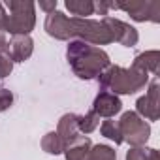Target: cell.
<instances>
[{"label":"cell","mask_w":160,"mask_h":160,"mask_svg":"<svg viewBox=\"0 0 160 160\" xmlns=\"http://www.w3.org/2000/svg\"><path fill=\"white\" fill-rule=\"evenodd\" d=\"M66 58L79 79H94L111 64L109 55L102 47H94L79 40H72L68 43Z\"/></svg>","instance_id":"6da1fadb"},{"label":"cell","mask_w":160,"mask_h":160,"mask_svg":"<svg viewBox=\"0 0 160 160\" xmlns=\"http://www.w3.org/2000/svg\"><path fill=\"white\" fill-rule=\"evenodd\" d=\"M100 91H108L111 94H134L149 85V73L136 68H122L109 64L98 77Z\"/></svg>","instance_id":"7a4b0ae2"},{"label":"cell","mask_w":160,"mask_h":160,"mask_svg":"<svg viewBox=\"0 0 160 160\" xmlns=\"http://www.w3.org/2000/svg\"><path fill=\"white\" fill-rule=\"evenodd\" d=\"M4 6L10 12L4 32L12 36H28L36 27V4L32 0H8Z\"/></svg>","instance_id":"3957f363"},{"label":"cell","mask_w":160,"mask_h":160,"mask_svg":"<svg viewBox=\"0 0 160 160\" xmlns=\"http://www.w3.org/2000/svg\"><path fill=\"white\" fill-rule=\"evenodd\" d=\"M72 21V36L73 40L85 42L89 45H108L113 43V38L108 30V27L96 19H79V17H70Z\"/></svg>","instance_id":"277c9868"},{"label":"cell","mask_w":160,"mask_h":160,"mask_svg":"<svg viewBox=\"0 0 160 160\" xmlns=\"http://www.w3.org/2000/svg\"><path fill=\"white\" fill-rule=\"evenodd\" d=\"M117 128L121 132L122 141L130 147H145L151 138V126L145 119H141L136 111H124L117 121Z\"/></svg>","instance_id":"5b68a950"},{"label":"cell","mask_w":160,"mask_h":160,"mask_svg":"<svg viewBox=\"0 0 160 160\" xmlns=\"http://www.w3.org/2000/svg\"><path fill=\"white\" fill-rule=\"evenodd\" d=\"M117 10H122L130 15V19L138 23H158L160 21V2L158 0H128V2H117Z\"/></svg>","instance_id":"8992f818"},{"label":"cell","mask_w":160,"mask_h":160,"mask_svg":"<svg viewBox=\"0 0 160 160\" xmlns=\"http://www.w3.org/2000/svg\"><path fill=\"white\" fill-rule=\"evenodd\" d=\"M147 94L139 96L136 102V113L145 121H158L160 117V83L158 77H152L147 85Z\"/></svg>","instance_id":"52a82bcc"},{"label":"cell","mask_w":160,"mask_h":160,"mask_svg":"<svg viewBox=\"0 0 160 160\" xmlns=\"http://www.w3.org/2000/svg\"><path fill=\"white\" fill-rule=\"evenodd\" d=\"M102 23L108 27L113 42H117V43H121L124 47H134L139 42V34H138V30L132 25H128V23H124L121 19L109 17V15L108 17H102Z\"/></svg>","instance_id":"ba28073f"},{"label":"cell","mask_w":160,"mask_h":160,"mask_svg":"<svg viewBox=\"0 0 160 160\" xmlns=\"http://www.w3.org/2000/svg\"><path fill=\"white\" fill-rule=\"evenodd\" d=\"M43 28L45 32L55 38V40H60V42H66V40H72V21L66 13L62 12H53L45 17V23H43Z\"/></svg>","instance_id":"9c48e42d"},{"label":"cell","mask_w":160,"mask_h":160,"mask_svg":"<svg viewBox=\"0 0 160 160\" xmlns=\"http://www.w3.org/2000/svg\"><path fill=\"white\" fill-rule=\"evenodd\" d=\"M121 109H122V102H121V98L117 94H111L108 91H100L96 94L94 102H92V109L91 111H94L100 119L102 117L104 119H111L117 113H121Z\"/></svg>","instance_id":"30bf717a"},{"label":"cell","mask_w":160,"mask_h":160,"mask_svg":"<svg viewBox=\"0 0 160 160\" xmlns=\"http://www.w3.org/2000/svg\"><path fill=\"white\" fill-rule=\"evenodd\" d=\"M77 117L75 113H64L60 119H58V124H57V134L62 141L64 147H68L73 139H77L79 136V128H77Z\"/></svg>","instance_id":"8fae6325"},{"label":"cell","mask_w":160,"mask_h":160,"mask_svg":"<svg viewBox=\"0 0 160 160\" xmlns=\"http://www.w3.org/2000/svg\"><path fill=\"white\" fill-rule=\"evenodd\" d=\"M34 42L30 36H12L10 40V57L15 62H25L32 57Z\"/></svg>","instance_id":"7c38bea8"},{"label":"cell","mask_w":160,"mask_h":160,"mask_svg":"<svg viewBox=\"0 0 160 160\" xmlns=\"http://www.w3.org/2000/svg\"><path fill=\"white\" fill-rule=\"evenodd\" d=\"M132 68L147 72V73H152L156 77L158 70H160V53L156 49H152V51H143V53L136 55V58L132 62Z\"/></svg>","instance_id":"4fadbf2b"},{"label":"cell","mask_w":160,"mask_h":160,"mask_svg":"<svg viewBox=\"0 0 160 160\" xmlns=\"http://www.w3.org/2000/svg\"><path fill=\"white\" fill-rule=\"evenodd\" d=\"M92 143L87 136H79L77 139H73L68 147H64V158L66 160H85L89 151H91Z\"/></svg>","instance_id":"5bb4252c"},{"label":"cell","mask_w":160,"mask_h":160,"mask_svg":"<svg viewBox=\"0 0 160 160\" xmlns=\"http://www.w3.org/2000/svg\"><path fill=\"white\" fill-rule=\"evenodd\" d=\"M64 8L79 19H89V15H94V2L92 0H66Z\"/></svg>","instance_id":"9a60e30c"},{"label":"cell","mask_w":160,"mask_h":160,"mask_svg":"<svg viewBox=\"0 0 160 160\" xmlns=\"http://www.w3.org/2000/svg\"><path fill=\"white\" fill-rule=\"evenodd\" d=\"M85 160H117V151L111 145L98 143V145L91 147V151H89Z\"/></svg>","instance_id":"2e32d148"},{"label":"cell","mask_w":160,"mask_h":160,"mask_svg":"<svg viewBox=\"0 0 160 160\" xmlns=\"http://www.w3.org/2000/svg\"><path fill=\"white\" fill-rule=\"evenodd\" d=\"M98 126H100V117L94 111H89L85 115H79L77 117V128H79V134H83V136L94 132Z\"/></svg>","instance_id":"e0dca14e"},{"label":"cell","mask_w":160,"mask_h":160,"mask_svg":"<svg viewBox=\"0 0 160 160\" xmlns=\"http://www.w3.org/2000/svg\"><path fill=\"white\" fill-rule=\"evenodd\" d=\"M126 160H160V156L152 147H130L126 151Z\"/></svg>","instance_id":"ac0fdd59"},{"label":"cell","mask_w":160,"mask_h":160,"mask_svg":"<svg viewBox=\"0 0 160 160\" xmlns=\"http://www.w3.org/2000/svg\"><path fill=\"white\" fill-rule=\"evenodd\" d=\"M42 149L47 154H60L64 151V145H62V141H60L57 132H47L42 138Z\"/></svg>","instance_id":"d6986e66"},{"label":"cell","mask_w":160,"mask_h":160,"mask_svg":"<svg viewBox=\"0 0 160 160\" xmlns=\"http://www.w3.org/2000/svg\"><path fill=\"white\" fill-rule=\"evenodd\" d=\"M100 132H102V136H104V138L111 139L115 145H121V143H122V138H121V132H119V128H117V122H115V121L106 119V121L100 124Z\"/></svg>","instance_id":"ffe728a7"},{"label":"cell","mask_w":160,"mask_h":160,"mask_svg":"<svg viewBox=\"0 0 160 160\" xmlns=\"http://www.w3.org/2000/svg\"><path fill=\"white\" fill-rule=\"evenodd\" d=\"M13 70V60L10 57V53L0 55V79H6Z\"/></svg>","instance_id":"44dd1931"},{"label":"cell","mask_w":160,"mask_h":160,"mask_svg":"<svg viewBox=\"0 0 160 160\" xmlns=\"http://www.w3.org/2000/svg\"><path fill=\"white\" fill-rule=\"evenodd\" d=\"M13 104V92L6 87H0V113L10 109Z\"/></svg>","instance_id":"7402d4cb"},{"label":"cell","mask_w":160,"mask_h":160,"mask_svg":"<svg viewBox=\"0 0 160 160\" xmlns=\"http://www.w3.org/2000/svg\"><path fill=\"white\" fill-rule=\"evenodd\" d=\"M109 10H117V2H106V0H100V2H94V13L108 17Z\"/></svg>","instance_id":"603a6c76"},{"label":"cell","mask_w":160,"mask_h":160,"mask_svg":"<svg viewBox=\"0 0 160 160\" xmlns=\"http://www.w3.org/2000/svg\"><path fill=\"white\" fill-rule=\"evenodd\" d=\"M40 10H43L47 15L49 13H53V12H57V0H40Z\"/></svg>","instance_id":"cb8c5ba5"},{"label":"cell","mask_w":160,"mask_h":160,"mask_svg":"<svg viewBox=\"0 0 160 160\" xmlns=\"http://www.w3.org/2000/svg\"><path fill=\"white\" fill-rule=\"evenodd\" d=\"M6 53H10V42L6 32H0V55H6Z\"/></svg>","instance_id":"d4e9b609"},{"label":"cell","mask_w":160,"mask_h":160,"mask_svg":"<svg viewBox=\"0 0 160 160\" xmlns=\"http://www.w3.org/2000/svg\"><path fill=\"white\" fill-rule=\"evenodd\" d=\"M6 21H8V12H6L4 4H0V32H4V28H6Z\"/></svg>","instance_id":"484cf974"}]
</instances>
